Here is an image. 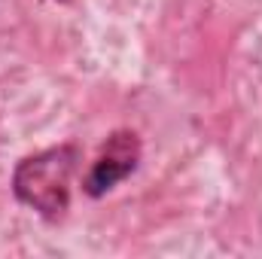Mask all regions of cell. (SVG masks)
<instances>
[{"mask_svg": "<svg viewBox=\"0 0 262 259\" xmlns=\"http://www.w3.org/2000/svg\"><path fill=\"white\" fill-rule=\"evenodd\" d=\"M140 165V137L131 128H119L107 137V143L101 146L98 159L92 162L85 180H82V192L89 198H104L113 192L125 177H131Z\"/></svg>", "mask_w": 262, "mask_h": 259, "instance_id": "cell-2", "label": "cell"}, {"mask_svg": "<svg viewBox=\"0 0 262 259\" xmlns=\"http://www.w3.org/2000/svg\"><path fill=\"white\" fill-rule=\"evenodd\" d=\"M76 159H79V149L73 143H61L21 159L12 174L15 198L49 223L61 220L70 207V177H73Z\"/></svg>", "mask_w": 262, "mask_h": 259, "instance_id": "cell-1", "label": "cell"}]
</instances>
